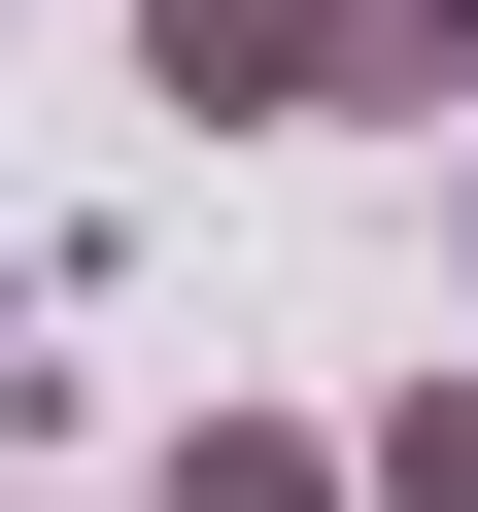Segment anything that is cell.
<instances>
[{"label":"cell","mask_w":478,"mask_h":512,"mask_svg":"<svg viewBox=\"0 0 478 512\" xmlns=\"http://www.w3.org/2000/svg\"><path fill=\"white\" fill-rule=\"evenodd\" d=\"M137 512H376V478H342L308 410H171V478H137Z\"/></svg>","instance_id":"7a4b0ae2"},{"label":"cell","mask_w":478,"mask_h":512,"mask_svg":"<svg viewBox=\"0 0 478 512\" xmlns=\"http://www.w3.org/2000/svg\"><path fill=\"white\" fill-rule=\"evenodd\" d=\"M342 478H376V512H478V376H410V410H376Z\"/></svg>","instance_id":"3957f363"},{"label":"cell","mask_w":478,"mask_h":512,"mask_svg":"<svg viewBox=\"0 0 478 512\" xmlns=\"http://www.w3.org/2000/svg\"><path fill=\"white\" fill-rule=\"evenodd\" d=\"M137 103L342 137V103H478V0H137Z\"/></svg>","instance_id":"6da1fadb"}]
</instances>
